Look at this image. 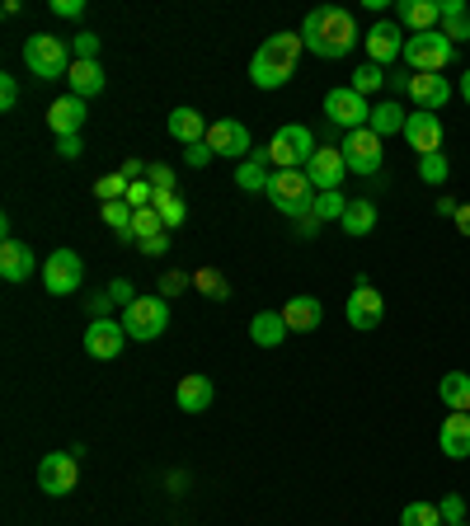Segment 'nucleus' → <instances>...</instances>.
Returning a JSON list of instances; mask_svg holds the SVG:
<instances>
[{"instance_id": "18", "label": "nucleus", "mask_w": 470, "mask_h": 526, "mask_svg": "<svg viewBox=\"0 0 470 526\" xmlns=\"http://www.w3.org/2000/svg\"><path fill=\"white\" fill-rule=\"evenodd\" d=\"M405 141L419 155H438L442 151V118H438V113H409Z\"/></svg>"}, {"instance_id": "20", "label": "nucleus", "mask_w": 470, "mask_h": 526, "mask_svg": "<svg viewBox=\"0 0 470 526\" xmlns=\"http://www.w3.org/2000/svg\"><path fill=\"white\" fill-rule=\"evenodd\" d=\"M33 268H38L33 249L24 245V240H10V235H5V245H0V278L5 282H29Z\"/></svg>"}, {"instance_id": "3", "label": "nucleus", "mask_w": 470, "mask_h": 526, "mask_svg": "<svg viewBox=\"0 0 470 526\" xmlns=\"http://www.w3.org/2000/svg\"><path fill=\"white\" fill-rule=\"evenodd\" d=\"M264 151H268V165H278V170H306V165H311V155L320 151V146H315L311 127L287 123V127L273 132V141H268Z\"/></svg>"}, {"instance_id": "33", "label": "nucleus", "mask_w": 470, "mask_h": 526, "mask_svg": "<svg viewBox=\"0 0 470 526\" xmlns=\"http://www.w3.org/2000/svg\"><path fill=\"white\" fill-rule=\"evenodd\" d=\"M344 212H348V198L334 188V193H315V221L325 226V221H344Z\"/></svg>"}, {"instance_id": "35", "label": "nucleus", "mask_w": 470, "mask_h": 526, "mask_svg": "<svg viewBox=\"0 0 470 526\" xmlns=\"http://www.w3.org/2000/svg\"><path fill=\"white\" fill-rule=\"evenodd\" d=\"M400 526H447V522H442V512L433 508V503H405Z\"/></svg>"}, {"instance_id": "54", "label": "nucleus", "mask_w": 470, "mask_h": 526, "mask_svg": "<svg viewBox=\"0 0 470 526\" xmlns=\"http://www.w3.org/2000/svg\"><path fill=\"white\" fill-rule=\"evenodd\" d=\"M456 231L470 235V207H461V212H456Z\"/></svg>"}, {"instance_id": "42", "label": "nucleus", "mask_w": 470, "mask_h": 526, "mask_svg": "<svg viewBox=\"0 0 470 526\" xmlns=\"http://www.w3.org/2000/svg\"><path fill=\"white\" fill-rule=\"evenodd\" d=\"M146 179H151V188H156V193H174V170H170V165H151V170H146Z\"/></svg>"}, {"instance_id": "5", "label": "nucleus", "mask_w": 470, "mask_h": 526, "mask_svg": "<svg viewBox=\"0 0 470 526\" xmlns=\"http://www.w3.org/2000/svg\"><path fill=\"white\" fill-rule=\"evenodd\" d=\"M452 57H456V43L442 29L405 38V62L414 66V71H423V76H442V71L452 66Z\"/></svg>"}, {"instance_id": "52", "label": "nucleus", "mask_w": 470, "mask_h": 526, "mask_svg": "<svg viewBox=\"0 0 470 526\" xmlns=\"http://www.w3.org/2000/svg\"><path fill=\"white\" fill-rule=\"evenodd\" d=\"M456 212H461V202H456L452 193H442V198H438V217H452L456 221Z\"/></svg>"}, {"instance_id": "22", "label": "nucleus", "mask_w": 470, "mask_h": 526, "mask_svg": "<svg viewBox=\"0 0 470 526\" xmlns=\"http://www.w3.org/2000/svg\"><path fill=\"white\" fill-rule=\"evenodd\" d=\"M438 447H442V456L466 461V456H470V414H447V418H442Z\"/></svg>"}, {"instance_id": "46", "label": "nucleus", "mask_w": 470, "mask_h": 526, "mask_svg": "<svg viewBox=\"0 0 470 526\" xmlns=\"http://www.w3.org/2000/svg\"><path fill=\"white\" fill-rule=\"evenodd\" d=\"M198 287H203L207 296H226V282H221V273H212V268H203V273H198Z\"/></svg>"}, {"instance_id": "29", "label": "nucleus", "mask_w": 470, "mask_h": 526, "mask_svg": "<svg viewBox=\"0 0 470 526\" xmlns=\"http://www.w3.org/2000/svg\"><path fill=\"white\" fill-rule=\"evenodd\" d=\"M438 395L452 414H470V376L466 372H447L438 381Z\"/></svg>"}, {"instance_id": "50", "label": "nucleus", "mask_w": 470, "mask_h": 526, "mask_svg": "<svg viewBox=\"0 0 470 526\" xmlns=\"http://www.w3.org/2000/svg\"><path fill=\"white\" fill-rule=\"evenodd\" d=\"M109 310H113L109 292H99V296H90V320H109Z\"/></svg>"}, {"instance_id": "10", "label": "nucleus", "mask_w": 470, "mask_h": 526, "mask_svg": "<svg viewBox=\"0 0 470 526\" xmlns=\"http://www.w3.org/2000/svg\"><path fill=\"white\" fill-rule=\"evenodd\" d=\"M80 282H85V263H80L76 249H57V254L43 263V287H47L52 296L80 292Z\"/></svg>"}, {"instance_id": "28", "label": "nucleus", "mask_w": 470, "mask_h": 526, "mask_svg": "<svg viewBox=\"0 0 470 526\" xmlns=\"http://www.w3.org/2000/svg\"><path fill=\"white\" fill-rule=\"evenodd\" d=\"M170 137L184 141V146H198V141H207V123L198 109H174L170 113Z\"/></svg>"}, {"instance_id": "7", "label": "nucleus", "mask_w": 470, "mask_h": 526, "mask_svg": "<svg viewBox=\"0 0 470 526\" xmlns=\"http://www.w3.org/2000/svg\"><path fill=\"white\" fill-rule=\"evenodd\" d=\"M24 62H29V71L38 80H57L71 71V47L62 43V38H52V33H33L29 43H24Z\"/></svg>"}, {"instance_id": "48", "label": "nucleus", "mask_w": 470, "mask_h": 526, "mask_svg": "<svg viewBox=\"0 0 470 526\" xmlns=\"http://www.w3.org/2000/svg\"><path fill=\"white\" fill-rule=\"evenodd\" d=\"M184 287H188L184 273H165V278H160V296H165V301H170V296H179Z\"/></svg>"}, {"instance_id": "31", "label": "nucleus", "mask_w": 470, "mask_h": 526, "mask_svg": "<svg viewBox=\"0 0 470 526\" xmlns=\"http://www.w3.org/2000/svg\"><path fill=\"white\" fill-rule=\"evenodd\" d=\"M405 123H409L405 109H400L395 99H386V104H376V109H372V123H367V127H372L376 137H391V132H405Z\"/></svg>"}, {"instance_id": "4", "label": "nucleus", "mask_w": 470, "mask_h": 526, "mask_svg": "<svg viewBox=\"0 0 470 526\" xmlns=\"http://www.w3.org/2000/svg\"><path fill=\"white\" fill-rule=\"evenodd\" d=\"M268 202L278 207L282 217H311L315 212V184L306 179V170H278L268 184Z\"/></svg>"}, {"instance_id": "56", "label": "nucleus", "mask_w": 470, "mask_h": 526, "mask_svg": "<svg viewBox=\"0 0 470 526\" xmlns=\"http://www.w3.org/2000/svg\"><path fill=\"white\" fill-rule=\"evenodd\" d=\"M447 526H466V522H447Z\"/></svg>"}, {"instance_id": "6", "label": "nucleus", "mask_w": 470, "mask_h": 526, "mask_svg": "<svg viewBox=\"0 0 470 526\" xmlns=\"http://www.w3.org/2000/svg\"><path fill=\"white\" fill-rule=\"evenodd\" d=\"M123 329L127 339L137 343H151L170 329V301L165 296H137L132 306H123Z\"/></svg>"}, {"instance_id": "37", "label": "nucleus", "mask_w": 470, "mask_h": 526, "mask_svg": "<svg viewBox=\"0 0 470 526\" xmlns=\"http://www.w3.org/2000/svg\"><path fill=\"white\" fill-rule=\"evenodd\" d=\"M165 226H160V212L156 207H141V212H132V235L137 240H151V235H160Z\"/></svg>"}, {"instance_id": "11", "label": "nucleus", "mask_w": 470, "mask_h": 526, "mask_svg": "<svg viewBox=\"0 0 470 526\" xmlns=\"http://www.w3.org/2000/svg\"><path fill=\"white\" fill-rule=\"evenodd\" d=\"M325 118L334 127H348V132H358V127L372 123V109H367V99H362L353 85H344V90H329L325 94Z\"/></svg>"}, {"instance_id": "2", "label": "nucleus", "mask_w": 470, "mask_h": 526, "mask_svg": "<svg viewBox=\"0 0 470 526\" xmlns=\"http://www.w3.org/2000/svg\"><path fill=\"white\" fill-rule=\"evenodd\" d=\"M301 52H306L301 33H273V38H264V47L254 52L250 80L259 85V90H282L287 80L297 76Z\"/></svg>"}, {"instance_id": "40", "label": "nucleus", "mask_w": 470, "mask_h": 526, "mask_svg": "<svg viewBox=\"0 0 470 526\" xmlns=\"http://www.w3.org/2000/svg\"><path fill=\"white\" fill-rule=\"evenodd\" d=\"M109 301L113 306H132V301H137V287H132L127 278H113L109 282Z\"/></svg>"}, {"instance_id": "21", "label": "nucleus", "mask_w": 470, "mask_h": 526, "mask_svg": "<svg viewBox=\"0 0 470 526\" xmlns=\"http://www.w3.org/2000/svg\"><path fill=\"white\" fill-rule=\"evenodd\" d=\"M47 127H52L57 137H80V127H85V99H76V94L57 99V104L47 109Z\"/></svg>"}, {"instance_id": "34", "label": "nucleus", "mask_w": 470, "mask_h": 526, "mask_svg": "<svg viewBox=\"0 0 470 526\" xmlns=\"http://www.w3.org/2000/svg\"><path fill=\"white\" fill-rule=\"evenodd\" d=\"M419 179L423 184H433V188H442L447 179H452V165H447V155H419Z\"/></svg>"}, {"instance_id": "14", "label": "nucleus", "mask_w": 470, "mask_h": 526, "mask_svg": "<svg viewBox=\"0 0 470 526\" xmlns=\"http://www.w3.org/2000/svg\"><path fill=\"white\" fill-rule=\"evenodd\" d=\"M344 315H348V325L358 329V334H367V329L381 325L386 301H381V292H376V287H353V296L344 301Z\"/></svg>"}, {"instance_id": "36", "label": "nucleus", "mask_w": 470, "mask_h": 526, "mask_svg": "<svg viewBox=\"0 0 470 526\" xmlns=\"http://www.w3.org/2000/svg\"><path fill=\"white\" fill-rule=\"evenodd\" d=\"M381 85H386V71H381L376 62H362L358 71H353V90H358L362 99H367V94H376Z\"/></svg>"}, {"instance_id": "15", "label": "nucleus", "mask_w": 470, "mask_h": 526, "mask_svg": "<svg viewBox=\"0 0 470 526\" xmlns=\"http://www.w3.org/2000/svg\"><path fill=\"white\" fill-rule=\"evenodd\" d=\"M123 343H127L123 320H90V329H85V353L99 357V362H113L123 353Z\"/></svg>"}, {"instance_id": "30", "label": "nucleus", "mask_w": 470, "mask_h": 526, "mask_svg": "<svg viewBox=\"0 0 470 526\" xmlns=\"http://www.w3.org/2000/svg\"><path fill=\"white\" fill-rule=\"evenodd\" d=\"M353 240H362V235H372L376 231V207L367 198H358V202H348V212H344V221H339Z\"/></svg>"}, {"instance_id": "26", "label": "nucleus", "mask_w": 470, "mask_h": 526, "mask_svg": "<svg viewBox=\"0 0 470 526\" xmlns=\"http://www.w3.org/2000/svg\"><path fill=\"white\" fill-rule=\"evenodd\" d=\"M287 334H292V329H287V320H282V310H259V315L250 320V339L259 343V348H278Z\"/></svg>"}, {"instance_id": "47", "label": "nucleus", "mask_w": 470, "mask_h": 526, "mask_svg": "<svg viewBox=\"0 0 470 526\" xmlns=\"http://www.w3.org/2000/svg\"><path fill=\"white\" fill-rule=\"evenodd\" d=\"M141 245V254H151V259H160L165 249H170V231H160V235H151V240H137Z\"/></svg>"}, {"instance_id": "12", "label": "nucleus", "mask_w": 470, "mask_h": 526, "mask_svg": "<svg viewBox=\"0 0 470 526\" xmlns=\"http://www.w3.org/2000/svg\"><path fill=\"white\" fill-rule=\"evenodd\" d=\"M344 174H348V165H344L339 146H320L311 155V165H306V179L315 184V193H334V188L344 184Z\"/></svg>"}, {"instance_id": "13", "label": "nucleus", "mask_w": 470, "mask_h": 526, "mask_svg": "<svg viewBox=\"0 0 470 526\" xmlns=\"http://www.w3.org/2000/svg\"><path fill=\"white\" fill-rule=\"evenodd\" d=\"M405 94L414 99V109L419 113H442L447 109V99H452V85H447V76H423V71H414Z\"/></svg>"}, {"instance_id": "25", "label": "nucleus", "mask_w": 470, "mask_h": 526, "mask_svg": "<svg viewBox=\"0 0 470 526\" xmlns=\"http://www.w3.org/2000/svg\"><path fill=\"white\" fill-rule=\"evenodd\" d=\"M235 184L245 188V193H268V184H273V174H268V151H254L250 160H240V165H235Z\"/></svg>"}, {"instance_id": "9", "label": "nucleus", "mask_w": 470, "mask_h": 526, "mask_svg": "<svg viewBox=\"0 0 470 526\" xmlns=\"http://www.w3.org/2000/svg\"><path fill=\"white\" fill-rule=\"evenodd\" d=\"M80 480V461H76V451H52V456H43L38 461V489L52 498H62L71 494Z\"/></svg>"}, {"instance_id": "8", "label": "nucleus", "mask_w": 470, "mask_h": 526, "mask_svg": "<svg viewBox=\"0 0 470 526\" xmlns=\"http://www.w3.org/2000/svg\"><path fill=\"white\" fill-rule=\"evenodd\" d=\"M344 165H348V174H381V165H386V151H381V137H376L372 127H358V132H348L344 137Z\"/></svg>"}, {"instance_id": "55", "label": "nucleus", "mask_w": 470, "mask_h": 526, "mask_svg": "<svg viewBox=\"0 0 470 526\" xmlns=\"http://www.w3.org/2000/svg\"><path fill=\"white\" fill-rule=\"evenodd\" d=\"M461 99H466V104H470V71H466V76H461Z\"/></svg>"}, {"instance_id": "51", "label": "nucleus", "mask_w": 470, "mask_h": 526, "mask_svg": "<svg viewBox=\"0 0 470 526\" xmlns=\"http://www.w3.org/2000/svg\"><path fill=\"white\" fill-rule=\"evenodd\" d=\"M80 151H85V146H80V137H57V155H62V160H76Z\"/></svg>"}, {"instance_id": "43", "label": "nucleus", "mask_w": 470, "mask_h": 526, "mask_svg": "<svg viewBox=\"0 0 470 526\" xmlns=\"http://www.w3.org/2000/svg\"><path fill=\"white\" fill-rule=\"evenodd\" d=\"M442 33H447L452 43H466V38H470V15H461V19H442Z\"/></svg>"}, {"instance_id": "44", "label": "nucleus", "mask_w": 470, "mask_h": 526, "mask_svg": "<svg viewBox=\"0 0 470 526\" xmlns=\"http://www.w3.org/2000/svg\"><path fill=\"white\" fill-rule=\"evenodd\" d=\"M212 155H217V151H212L207 141H198V146H188V151H184V160L193 165V170H203V165H212Z\"/></svg>"}, {"instance_id": "45", "label": "nucleus", "mask_w": 470, "mask_h": 526, "mask_svg": "<svg viewBox=\"0 0 470 526\" xmlns=\"http://www.w3.org/2000/svg\"><path fill=\"white\" fill-rule=\"evenodd\" d=\"M19 104V85H15V76H0V109L10 113Z\"/></svg>"}, {"instance_id": "32", "label": "nucleus", "mask_w": 470, "mask_h": 526, "mask_svg": "<svg viewBox=\"0 0 470 526\" xmlns=\"http://www.w3.org/2000/svg\"><path fill=\"white\" fill-rule=\"evenodd\" d=\"M151 207L160 212V226H165V231H179V226H184V217H188V207H184V198H179V193H156V202H151Z\"/></svg>"}, {"instance_id": "17", "label": "nucleus", "mask_w": 470, "mask_h": 526, "mask_svg": "<svg viewBox=\"0 0 470 526\" xmlns=\"http://www.w3.org/2000/svg\"><path fill=\"white\" fill-rule=\"evenodd\" d=\"M207 146L217 155H231V160H245L250 155V127L235 123V118H221V123L207 127Z\"/></svg>"}, {"instance_id": "1", "label": "nucleus", "mask_w": 470, "mask_h": 526, "mask_svg": "<svg viewBox=\"0 0 470 526\" xmlns=\"http://www.w3.org/2000/svg\"><path fill=\"white\" fill-rule=\"evenodd\" d=\"M301 43L315 57H348L362 43L358 19L348 15V10H311L306 24H301Z\"/></svg>"}, {"instance_id": "41", "label": "nucleus", "mask_w": 470, "mask_h": 526, "mask_svg": "<svg viewBox=\"0 0 470 526\" xmlns=\"http://www.w3.org/2000/svg\"><path fill=\"white\" fill-rule=\"evenodd\" d=\"M438 512H442V522H466V498H461V494H447Z\"/></svg>"}, {"instance_id": "23", "label": "nucleus", "mask_w": 470, "mask_h": 526, "mask_svg": "<svg viewBox=\"0 0 470 526\" xmlns=\"http://www.w3.org/2000/svg\"><path fill=\"white\" fill-rule=\"evenodd\" d=\"M395 15H400V29H414V33H428V29H438V0H400L395 5Z\"/></svg>"}, {"instance_id": "38", "label": "nucleus", "mask_w": 470, "mask_h": 526, "mask_svg": "<svg viewBox=\"0 0 470 526\" xmlns=\"http://www.w3.org/2000/svg\"><path fill=\"white\" fill-rule=\"evenodd\" d=\"M94 193H99V202H123L127 198V179L123 174H104V179L94 184Z\"/></svg>"}, {"instance_id": "16", "label": "nucleus", "mask_w": 470, "mask_h": 526, "mask_svg": "<svg viewBox=\"0 0 470 526\" xmlns=\"http://www.w3.org/2000/svg\"><path fill=\"white\" fill-rule=\"evenodd\" d=\"M395 57H405V29L391 24V19H381V24L367 29V62L386 66V62H395Z\"/></svg>"}, {"instance_id": "27", "label": "nucleus", "mask_w": 470, "mask_h": 526, "mask_svg": "<svg viewBox=\"0 0 470 526\" xmlns=\"http://www.w3.org/2000/svg\"><path fill=\"white\" fill-rule=\"evenodd\" d=\"M66 85H71V94H76V99H90V94L104 90V66H99V62H71V71H66Z\"/></svg>"}, {"instance_id": "24", "label": "nucleus", "mask_w": 470, "mask_h": 526, "mask_svg": "<svg viewBox=\"0 0 470 526\" xmlns=\"http://www.w3.org/2000/svg\"><path fill=\"white\" fill-rule=\"evenodd\" d=\"M320 301L315 296H292L287 306H282V320H287V329L292 334H311V329H320Z\"/></svg>"}, {"instance_id": "19", "label": "nucleus", "mask_w": 470, "mask_h": 526, "mask_svg": "<svg viewBox=\"0 0 470 526\" xmlns=\"http://www.w3.org/2000/svg\"><path fill=\"white\" fill-rule=\"evenodd\" d=\"M174 400L184 414H207L212 400H217V386H212V376H179V390H174Z\"/></svg>"}, {"instance_id": "53", "label": "nucleus", "mask_w": 470, "mask_h": 526, "mask_svg": "<svg viewBox=\"0 0 470 526\" xmlns=\"http://www.w3.org/2000/svg\"><path fill=\"white\" fill-rule=\"evenodd\" d=\"M297 231H301V240H311V235L320 231V221H315V212H311V217H301V226H297Z\"/></svg>"}, {"instance_id": "49", "label": "nucleus", "mask_w": 470, "mask_h": 526, "mask_svg": "<svg viewBox=\"0 0 470 526\" xmlns=\"http://www.w3.org/2000/svg\"><path fill=\"white\" fill-rule=\"evenodd\" d=\"M52 15L80 19V15H85V0H52Z\"/></svg>"}, {"instance_id": "39", "label": "nucleus", "mask_w": 470, "mask_h": 526, "mask_svg": "<svg viewBox=\"0 0 470 526\" xmlns=\"http://www.w3.org/2000/svg\"><path fill=\"white\" fill-rule=\"evenodd\" d=\"M71 57L76 62H99V33H76L71 38Z\"/></svg>"}]
</instances>
